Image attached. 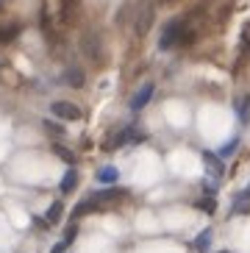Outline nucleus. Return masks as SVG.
<instances>
[{"mask_svg": "<svg viewBox=\"0 0 250 253\" xmlns=\"http://www.w3.org/2000/svg\"><path fill=\"white\" fill-rule=\"evenodd\" d=\"M42 126H44V131H47V134H53V136H64V128H61L59 123H53V120H44Z\"/></svg>", "mask_w": 250, "mask_h": 253, "instance_id": "20", "label": "nucleus"}, {"mask_svg": "<svg viewBox=\"0 0 250 253\" xmlns=\"http://www.w3.org/2000/svg\"><path fill=\"white\" fill-rule=\"evenodd\" d=\"M211 242H214V231L211 228H203L198 237H195L192 248H195V253H211Z\"/></svg>", "mask_w": 250, "mask_h": 253, "instance_id": "9", "label": "nucleus"}, {"mask_svg": "<svg viewBox=\"0 0 250 253\" xmlns=\"http://www.w3.org/2000/svg\"><path fill=\"white\" fill-rule=\"evenodd\" d=\"M153 17H156V8L150 3H142V8L133 17V34L136 37H145L147 31H150V25H153Z\"/></svg>", "mask_w": 250, "mask_h": 253, "instance_id": "5", "label": "nucleus"}, {"mask_svg": "<svg viewBox=\"0 0 250 253\" xmlns=\"http://www.w3.org/2000/svg\"><path fill=\"white\" fill-rule=\"evenodd\" d=\"M231 214H250V189L234 195V201H231Z\"/></svg>", "mask_w": 250, "mask_h": 253, "instance_id": "10", "label": "nucleus"}, {"mask_svg": "<svg viewBox=\"0 0 250 253\" xmlns=\"http://www.w3.org/2000/svg\"><path fill=\"white\" fill-rule=\"evenodd\" d=\"M81 47L92 61H100V37H97V34H86V37L81 39Z\"/></svg>", "mask_w": 250, "mask_h": 253, "instance_id": "8", "label": "nucleus"}, {"mask_svg": "<svg viewBox=\"0 0 250 253\" xmlns=\"http://www.w3.org/2000/svg\"><path fill=\"white\" fill-rule=\"evenodd\" d=\"M236 114H239V123H250V95H242L236 100Z\"/></svg>", "mask_w": 250, "mask_h": 253, "instance_id": "17", "label": "nucleus"}, {"mask_svg": "<svg viewBox=\"0 0 250 253\" xmlns=\"http://www.w3.org/2000/svg\"><path fill=\"white\" fill-rule=\"evenodd\" d=\"M153 95H156V84L153 81H147V84H142L139 89L133 92V97H131V112H142L150 100H153Z\"/></svg>", "mask_w": 250, "mask_h": 253, "instance_id": "6", "label": "nucleus"}, {"mask_svg": "<svg viewBox=\"0 0 250 253\" xmlns=\"http://www.w3.org/2000/svg\"><path fill=\"white\" fill-rule=\"evenodd\" d=\"M75 237H78V225H75V220H73V223L67 225V234H64V242H67V245H70V242H73V239H75Z\"/></svg>", "mask_w": 250, "mask_h": 253, "instance_id": "22", "label": "nucleus"}, {"mask_svg": "<svg viewBox=\"0 0 250 253\" xmlns=\"http://www.w3.org/2000/svg\"><path fill=\"white\" fill-rule=\"evenodd\" d=\"M50 150H53V153H56L59 159H64L67 164H75V162H78V156H75V153H73L70 148H64L61 142H53V145H50Z\"/></svg>", "mask_w": 250, "mask_h": 253, "instance_id": "16", "label": "nucleus"}, {"mask_svg": "<svg viewBox=\"0 0 250 253\" xmlns=\"http://www.w3.org/2000/svg\"><path fill=\"white\" fill-rule=\"evenodd\" d=\"M17 34H20V25H3L0 28V42H11Z\"/></svg>", "mask_w": 250, "mask_h": 253, "instance_id": "19", "label": "nucleus"}, {"mask_svg": "<svg viewBox=\"0 0 250 253\" xmlns=\"http://www.w3.org/2000/svg\"><path fill=\"white\" fill-rule=\"evenodd\" d=\"M220 253H231V251H220Z\"/></svg>", "mask_w": 250, "mask_h": 253, "instance_id": "25", "label": "nucleus"}, {"mask_svg": "<svg viewBox=\"0 0 250 253\" xmlns=\"http://www.w3.org/2000/svg\"><path fill=\"white\" fill-rule=\"evenodd\" d=\"M75 8H78V0H61V14H64V20H67V23L73 20Z\"/></svg>", "mask_w": 250, "mask_h": 253, "instance_id": "18", "label": "nucleus"}, {"mask_svg": "<svg viewBox=\"0 0 250 253\" xmlns=\"http://www.w3.org/2000/svg\"><path fill=\"white\" fill-rule=\"evenodd\" d=\"M97 181L106 184V186L117 184V181H120V170H117V167H100V170H97Z\"/></svg>", "mask_w": 250, "mask_h": 253, "instance_id": "14", "label": "nucleus"}, {"mask_svg": "<svg viewBox=\"0 0 250 253\" xmlns=\"http://www.w3.org/2000/svg\"><path fill=\"white\" fill-rule=\"evenodd\" d=\"M145 139H147L145 131H139L136 126H125L106 142V150H117V148H125V145H142Z\"/></svg>", "mask_w": 250, "mask_h": 253, "instance_id": "3", "label": "nucleus"}, {"mask_svg": "<svg viewBox=\"0 0 250 253\" xmlns=\"http://www.w3.org/2000/svg\"><path fill=\"white\" fill-rule=\"evenodd\" d=\"M239 145H242V139H239V136H231V139L225 142V145H222V148L217 150V153H220V159H222V162H228V159H234V156H236V150H239Z\"/></svg>", "mask_w": 250, "mask_h": 253, "instance_id": "13", "label": "nucleus"}, {"mask_svg": "<svg viewBox=\"0 0 250 253\" xmlns=\"http://www.w3.org/2000/svg\"><path fill=\"white\" fill-rule=\"evenodd\" d=\"M64 84L73 86V89H81L83 84H86V75H83L81 67H67L64 70Z\"/></svg>", "mask_w": 250, "mask_h": 253, "instance_id": "11", "label": "nucleus"}, {"mask_svg": "<svg viewBox=\"0 0 250 253\" xmlns=\"http://www.w3.org/2000/svg\"><path fill=\"white\" fill-rule=\"evenodd\" d=\"M61 214H64V203H61V201H53L50 206H47V214H44V220H47L50 225H56V223L61 220Z\"/></svg>", "mask_w": 250, "mask_h": 253, "instance_id": "15", "label": "nucleus"}, {"mask_svg": "<svg viewBox=\"0 0 250 253\" xmlns=\"http://www.w3.org/2000/svg\"><path fill=\"white\" fill-rule=\"evenodd\" d=\"M78 186V170L75 167H70V170L61 175V184H59V189H61V195H70Z\"/></svg>", "mask_w": 250, "mask_h": 253, "instance_id": "12", "label": "nucleus"}, {"mask_svg": "<svg viewBox=\"0 0 250 253\" xmlns=\"http://www.w3.org/2000/svg\"><path fill=\"white\" fill-rule=\"evenodd\" d=\"M198 209L206 211V214H214V211H217V201H214V198H203V201L198 203Z\"/></svg>", "mask_w": 250, "mask_h": 253, "instance_id": "21", "label": "nucleus"}, {"mask_svg": "<svg viewBox=\"0 0 250 253\" xmlns=\"http://www.w3.org/2000/svg\"><path fill=\"white\" fill-rule=\"evenodd\" d=\"M203 167H206V172H211L214 178H222V172H225V162L214 150H203Z\"/></svg>", "mask_w": 250, "mask_h": 253, "instance_id": "7", "label": "nucleus"}, {"mask_svg": "<svg viewBox=\"0 0 250 253\" xmlns=\"http://www.w3.org/2000/svg\"><path fill=\"white\" fill-rule=\"evenodd\" d=\"M203 192H206L208 198H214V195H217V181H203Z\"/></svg>", "mask_w": 250, "mask_h": 253, "instance_id": "23", "label": "nucleus"}, {"mask_svg": "<svg viewBox=\"0 0 250 253\" xmlns=\"http://www.w3.org/2000/svg\"><path fill=\"white\" fill-rule=\"evenodd\" d=\"M50 114H53V117H59V120H67V123H75V120L83 117L81 106L70 103V100H53V103H50Z\"/></svg>", "mask_w": 250, "mask_h": 253, "instance_id": "4", "label": "nucleus"}, {"mask_svg": "<svg viewBox=\"0 0 250 253\" xmlns=\"http://www.w3.org/2000/svg\"><path fill=\"white\" fill-rule=\"evenodd\" d=\"M123 198H128V189H123V186H117V184L103 186V189L92 192L89 198H83V201L75 206L73 220H81V217L92 214V211H109V209H114Z\"/></svg>", "mask_w": 250, "mask_h": 253, "instance_id": "1", "label": "nucleus"}, {"mask_svg": "<svg viewBox=\"0 0 250 253\" xmlns=\"http://www.w3.org/2000/svg\"><path fill=\"white\" fill-rule=\"evenodd\" d=\"M67 251V242L64 239H61V242H56V245H53V253H64Z\"/></svg>", "mask_w": 250, "mask_h": 253, "instance_id": "24", "label": "nucleus"}, {"mask_svg": "<svg viewBox=\"0 0 250 253\" xmlns=\"http://www.w3.org/2000/svg\"><path fill=\"white\" fill-rule=\"evenodd\" d=\"M184 31H186V20L184 17H175L169 20L162 28V37H159V50H172L175 45L184 42Z\"/></svg>", "mask_w": 250, "mask_h": 253, "instance_id": "2", "label": "nucleus"}]
</instances>
